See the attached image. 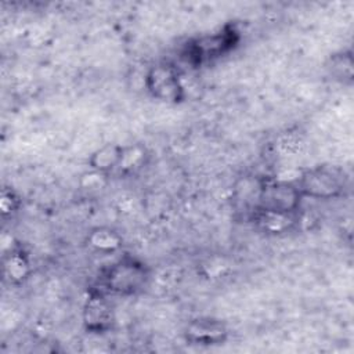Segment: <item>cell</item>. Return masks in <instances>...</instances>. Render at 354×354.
Returning a JSON list of instances; mask_svg holds the SVG:
<instances>
[{"mask_svg": "<svg viewBox=\"0 0 354 354\" xmlns=\"http://www.w3.org/2000/svg\"><path fill=\"white\" fill-rule=\"evenodd\" d=\"M300 195L297 185L281 181L267 183L259 191V210L289 216L297 207Z\"/></svg>", "mask_w": 354, "mask_h": 354, "instance_id": "obj_1", "label": "cell"}, {"mask_svg": "<svg viewBox=\"0 0 354 354\" xmlns=\"http://www.w3.org/2000/svg\"><path fill=\"white\" fill-rule=\"evenodd\" d=\"M297 188L301 195L311 198H332L342 192L343 178L333 169L315 167L301 176Z\"/></svg>", "mask_w": 354, "mask_h": 354, "instance_id": "obj_2", "label": "cell"}, {"mask_svg": "<svg viewBox=\"0 0 354 354\" xmlns=\"http://www.w3.org/2000/svg\"><path fill=\"white\" fill-rule=\"evenodd\" d=\"M147 278L144 267L133 260L119 261L104 277L105 286L118 293H133L140 289Z\"/></svg>", "mask_w": 354, "mask_h": 354, "instance_id": "obj_3", "label": "cell"}, {"mask_svg": "<svg viewBox=\"0 0 354 354\" xmlns=\"http://www.w3.org/2000/svg\"><path fill=\"white\" fill-rule=\"evenodd\" d=\"M148 86L152 94L165 101H178L181 86L178 83L177 75L170 66L158 65L148 75Z\"/></svg>", "mask_w": 354, "mask_h": 354, "instance_id": "obj_4", "label": "cell"}, {"mask_svg": "<svg viewBox=\"0 0 354 354\" xmlns=\"http://www.w3.org/2000/svg\"><path fill=\"white\" fill-rule=\"evenodd\" d=\"M224 335H225L224 326L220 322L213 319H205V321L201 319L194 322L188 328V336L191 340L206 343V344H212L223 340Z\"/></svg>", "mask_w": 354, "mask_h": 354, "instance_id": "obj_5", "label": "cell"}, {"mask_svg": "<svg viewBox=\"0 0 354 354\" xmlns=\"http://www.w3.org/2000/svg\"><path fill=\"white\" fill-rule=\"evenodd\" d=\"M122 159H123V152L120 148L106 147L94 155L93 165H94V167H97L100 170H106V169H112L113 166L119 165V162H122Z\"/></svg>", "mask_w": 354, "mask_h": 354, "instance_id": "obj_6", "label": "cell"}, {"mask_svg": "<svg viewBox=\"0 0 354 354\" xmlns=\"http://www.w3.org/2000/svg\"><path fill=\"white\" fill-rule=\"evenodd\" d=\"M108 310H109L108 306L98 297L90 300L87 307V322L91 326L101 328L108 321V315H109Z\"/></svg>", "mask_w": 354, "mask_h": 354, "instance_id": "obj_7", "label": "cell"}, {"mask_svg": "<svg viewBox=\"0 0 354 354\" xmlns=\"http://www.w3.org/2000/svg\"><path fill=\"white\" fill-rule=\"evenodd\" d=\"M105 235H106V232H104L102 230L101 231L98 230L97 232H94L93 238H91L93 245H95L98 248H108V249L118 245V241L112 236V234L108 238H105Z\"/></svg>", "mask_w": 354, "mask_h": 354, "instance_id": "obj_8", "label": "cell"}]
</instances>
